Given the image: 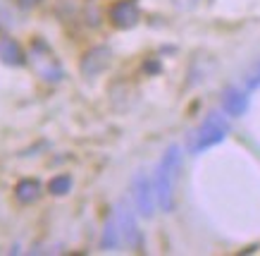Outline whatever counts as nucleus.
<instances>
[{
	"instance_id": "9d476101",
	"label": "nucleus",
	"mask_w": 260,
	"mask_h": 256,
	"mask_svg": "<svg viewBox=\"0 0 260 256\" xmlns=\"http://www.w3.org/2000/svg\"><path fill=\"white\" fill-rule=\"evenodd\" d=\"M119 223L117 218H108L105 220V230H103V237H101V249L103 251H112V249L119 247Z\"/></svg>"
},
{
	"instance_id": "20e7f679",
	"label": "nucleus",
	"mask_w": 260,
	"mask_h": 256,
	"mask_svg": "<svg viewBox=\"0 0 260 256\" xmlns=\"http://www.w3.org/2000/svg\"><path fill=\"white\" fill-rule=\"evenodd\" d=\"M139 15H141V10H139L136 0H117L110 8V19L117 29H132L139 22Z\"/></svg>"
},
{
	"instance_id": "6e6552de",
	"label": "nucleus",
	"mask_w": 260,
	"mask_h": 256,
	"mask_svg": "<svg viewBox=\"0 0 260 256\" xmlns=\"http://www.w3.org/2000/svg\"><path fill=\"white\" fill-rule=\"evenodd\" d=\"M222 108L227 115L232 118H241L246 110H248V96H246L244 91H239V89H227L224 91V96H222Z\"/></svg>"
},
{
	"instance_id": "f257e3e1",
	"label": "nucleus",
	"mask_w": 260,
	"mask_h": 256,
	"mask_svg": "<svg viewBox=\"0 0 260 256\" xmlns=\"http://www.w3.org/2000/svg\"><path fill=\"white\" fill-rule=\"evenodd\" d=\"M181 168V149L172 144L162 153V158L158 163L153 184H155V199H158L160 211L170 213L174 208V189H177V177H179Z\"/></svg>"
},
{
	"instance_id": "39448f33",
	"label": "nucleus",
	"mask_w": 260,
	"mask_h": 256,
	"mask_svg": "<svg viewBox=\"0 0 260 256\" xmlns=\"http://www.w3.org/2000/svg\"><path fill=\"white\" fill-rule=\"evenodd\" d=\"M117 223H119V230L124 232V237L129 244L139 247L141 244V235H139V227H136V220L132 216V211L126 206V201H119L117 204Z\"/></svg>"
},
{
	"instance_id": "0eeeda50",
	"label": "nucleus",
	"mask_w": 260,
	"mask_h": 256,
	"mask_svg": "<svg viewBox=\"0 0 260 256\" xmlns=\"http://www.w3.org/2000/svg\"><path fill=\"white\" fill-rule=\"evenodd\" d=\"M110 63V48H93L88 50L84 63H81V72L86 77H95L98 72H103Z\"/></svg>"
},
{
	"instance_id": "f03ea898",
	"label": "nucleus",
	"mask_w": 260,
	"mask_h": 256,
	"mask_svg": "<svg viewBox=\"0 0 260 256\" xmlns=\"http://www.w3.org/2000/svg\"><path fill=\"white\" fill-rule=\"evenodd\" d=\"M229 134V122L222 112H210L201 127L193 132L191 136V151L193 153H203L205 149H213L215 144H220L222 139Z\"/></svg>"
},
{
	"instance_id": "7ed1b4c3",
	"label": "nucleus",
	"mask_w": 260,
	"mask_h": 256,
	"mask_svg": "<svg viewBox=\"0 0 260 256\" xmlns=\"http://www.w3.org/2000/svg\"><path fill=\"white\" fill-rule=\"evenodd\" d=\"M132 196H134V206L141 218H150L155 213L158 199H155V184L150 182L146 173H136L132 180Z\"/></svg>"
},
{
	"instance_id": "423d86ee",
	"label": "nucleus",
	"mask_w": 260,
	"mask_h": 256,
	"mask_svg": "<svg viewBox=\"0 0 260 256\" xmlns=\"http://www.w3.org/2000/svg\"><path fill=\"white\" fill-rule=\"evenodd\" d=\"M0 63L8 65V67H22L26 63V55H24L22 46L15 39H10V36L0 39Z\"/></svg>"
},
{
	"instance_id": "f8f14e48",
	"label": "nucleus",
	"mask_w": 260,
	"mask_h": 256,
	"mask_svg": "<svg viewBox=\"0 0 260 256\" xmlns=\"http://www.w3.org/2000/svg\"><path fill=\"white\" fill-rule=\"evenodd\" d=\"M255 87H260V65L255 67V72H253L251 79H248V89H255Z\"/></svg>"
},
{
	"instance_id": "9b49d317",
	"label": "nucleus",
	"mask_w": 260,
	"mask_h": 256,
	"mask_svg": "<svg viewBox=\"0 0 260 256\" xmlns=\"http://www.w3.org/2000/svg\"><path fill=\"white\" fill-rule=\"evenodd\" d=\"M48 192L53 196H64L72 192V177L70 175H55L48 182Z\"/></svg>"
},
{
	"instance_id": "1a4fd4ad",
	"label": "nucleus",
	"mask_w": 260,
	"mask_h": 256,
	"mask_svg": "<svg viewBox=\"0 0 260 256\" xmlns=\"http://www.w3.org/2000/svg\"><path fill=\"white\" fill-rule=\"evenodd\" d=\"M39 194H41V182L39 180H31V177L19 180L15 187V196L19 204H34V201L39 199Z\"/></svg>"
}]
</instances>
